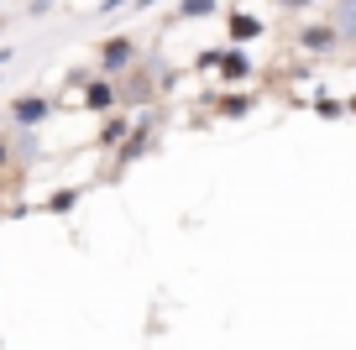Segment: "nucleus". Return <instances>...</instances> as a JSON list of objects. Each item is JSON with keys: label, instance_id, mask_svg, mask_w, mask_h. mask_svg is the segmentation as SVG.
<instances>
[{"label": "nucleus", "instance_id": "nucleus-1", "mask_svg": "<svg viewBox=\"0 0 356 350\" xmlns=\"http://www.w3.org/2000/svg\"><path fill=\"white\" fill-rule=\"evenodd\" d=\"M131 63H136V42H131V37H111V42L100 47V68H105V78L126 74Z\"/></svg>", "mask_w": 356, "mask_h": 350}, {"label": "nucleus", "instance_id": "nucleus-14", "mask_svg": "<svg viewBox=\"0 0 356 350\" xmlns=\"http://www.w3.org/2000/svg\"><path fill=\"white\" fill-rule=\"evenodd\" d=\"M11 58H16V53H11V47H0V68H6V63H11Z\"/></svg>", "mask_w": 356, "mask_h": 350}, {"label": "nucleus", "instance_id": "nucleus-13", "mask_svg": "<svg viewBox=\"0 0 356 350\" xmlns=\"http://www.w3.org/2000/svg\"><path fill=\"white\" fill-rule=\"evenodd\" d=\"M278 6H293V11H304V6H309V0H278Z\"/></svg>", "mask_w": 356, "mask_h": 350}, {"label": "nucleus", "instance_id": "nucleus-11", "mask_svg": "<svg viewBox=\"0 0 356 350\" xmlns=\"http://www.w3.org/2000/svg\"><path fill=\"white\" fill-rule=\"evenodd\" d=\"M220 110H225V115H246V110H252V99H246V94H231Z\"/></svg>", "mask_w": 356, "mask_h": 350}, {"label": "nucleus", "instance_id": "nucleus-2", "mask_svg": "<svg viewBox=\"0 0 356 350\" xmlns=\"http://www.w3.org/2000/svg\"><path fill=\"white\" fill-rule=\"evenodd\" d=\"M47 115H53V99H42V94H22V99H11V121H16V126H26V131H32V126H42Z\"/></svg>", "mask_w": 356, "mask_h": 350}, {"label": "nucleus", "instance_id": "nucleus-9", "mask_svg": "<svg viewBox=\"0 0 356 350\" xmlns=\"http://www.w3.org/2000/svg\"><path fill=\"white\" fill-rule=\"evenodd\" d=\"M131 131L126 121H105V131H100V147H121V136Z\"/></svg>", "mask_w": 356, "mask_h": 350}, {"label": "nucleus", "instance_id": "nucleus-10", "mask_svg": "<svg viewBox=\"0 0 356 350\" xmlns=\"http://www.w3.org/2000/svg\"><path fill=\"white\" fill-rule=\"evenodd\" d=\"M335 42V32H325V26H309L304 32V47H330Z\"/></svg>", "mask_w": 356, "mask_h": 350}, {"label": "nucleus", "instance_id": "nucleus-4", "mask_svg": "<svg viewBox=\"0 0 356 350\" xmlns=\"http://www.w3.org/2000/svg\"><path fill=\"white\" fill-rule=\"evenodd\" d=\"M215 68H220L225 78H246L252 74V58H246L241 47H231V53H215Z\"/></svg>", "mask_w": 356, "mask_h": 350}, {"label": "nucleus", "instance_id": "nucleus-12", "mask_svg": "<svg viewBox=\"0 0 356 350\" xmlns=\"http://www.w3.org/2000/svg\"><path fill=\"white\" fill-rule=\"evenodd\" d=\"M126 6H131V0H105V6H100V16H111V11H126Z\"/></svg>", "mask_w": 356, "mask_h": 350}, {"label": "nucleus", "instance_id": "nucleus-16", "mask_svg": "<svg viewBox=\"0 0 356 350\" xmlns=\"http://www.w3.org/2000/svg\"><path fill=\"white\" fill-rule=\"evenodd\" d=\"M346 6H351V11H356V0H346Z\"/></svg>", "mask_w": 356, "mask_h": 350}, {"label": "nucleus", "instance_id": "nucleus-3", "mask_svg": "<svg viewBox=\"0 0 356 350\" xmlns=\"http://www.w3.org/2000/svg\"><path fill=\"white\" fill-rule=\"evenodd\" d=\"M121 105V89H115V78H89L84 84V110H95V115H105V110Z\"/></svg>", "mask_w": 356, "mask_h": 350}, {"label": "nucleus", "instance_id": "nucleus-15", "mask_svg": "<svg viewBox=\"0 0 356 350\" xmlns=\"http://www.w3.org/2000/svg\"><path fill=\"white\" fill-rule=\"evenodd\" d=\"M6 157H11V152H6V142H0V167H6Z\"/></svg>", "mask_w": 356, "mask_h": 350}, {"label": "nucleus", "instance_id": "nucleus-7", "mask_svg": "<svg viewBox=\"0 0 356 350\" xmlns=\"http://www.w3.org/2000/svg\"><path fill=\"white\" fill-rule=\"evenodd\" d=\"M79 204V188H53V199H47V215H74Z\"/></svg>", "mask_w": 356, "mask_h": 350}, {"label": "nucleus", "instance_id": "nucleus-8", "mask_svg": "<svg viewBox=\"0 0 356 350\" xmlns=\"http://www.w3.org/2000/svg\"><path fill=\"white\" fill-rule=\"evenodd\" d=\"M210 11H215V0H178V16H184V22H204Z\"/></svg>", "mask_w": 356, "mask_h": 350}, {"label": "nucleus", "instance_id": "nucleus-5", "mask_svg": "<svg viewBox=\"0 0 356 350\" xmlns=\"http://www.w3.org/2000/svg\"><path fill=\"white\" fill-rule=\"evenodd\" d=\"M257 32H262V22H257V16H246V11L231 16V42H252Z\"/></svg>", "mask_w": 356, "mask_h": 350}, {"label": "nucleus", "instance_id": "nucleus-6", "mask_svg": "<svg viewBox=\"0 0 356 350\" xmlns=\"http://www.w3.org/2000/svg\"><path fill=\"white\" fill-rule=\"evenodd\" d=\"M147 142H152V136H147V121H142V126H136V131H131V142L121 147V167H126V162H136V157L147 152Z\"/></svg>", "mask_w": 356, "mask_h": 350}]
</instances>
